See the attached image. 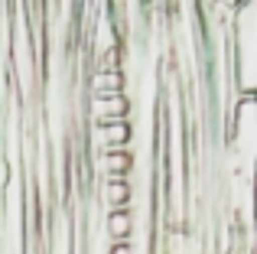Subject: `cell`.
<instances>
[{"label": "cell", "instance_id": "6da1fadb", "mask_svg": "<svg viewBox=\"0 0 257 254\" xmlns=\"http://www.w3.org/2000/svg\"><path fill=\"white\" fill-rule=\"evenodd\" d=\"M131 137H134L131 121H117V124H91V134H88V140H91V147H94L98 153L127 150Z\"/></svg>", "mask_w": 257, "mask_h": 254}, {"label": "cell", "instance_id": "3957f363", "mask_svg": "<svg viewBox=\"0 0 257 254\" xmlns=\"http://www.w3.org/2000/svg\"><path fill=\"white\" fill-rule=\"evenodd\" d=\"M94 170L101 173V179H131L134 170V153L131 150H111L94 157Z\"/></svg>", "mask_w": 257, "mask_h": 254}, {"label": "cell", "instance_id": "8992f818", "mask_svg": "<svg viewBox=\"0 0 257 254\" xmlns=\"http://www.w3.org/2000/svg\"><path fill=\"white\" fill-rule=\"evenodd\" d=\"M104 235L111 241H131L134 235V212L131 209H114L104 215Z\"/></svg>", "mask_w": 257, "mask_h": 254}, {"label": "cell", "instance_id": "7a4b0ae2", "mask_svg": "<svg viewBox=\"0 0 257 254\" xmlns=\"http://www.w3.org/2000/svg\"><path fill=\"white\" fill-rule=\"evenodd\" d=\"M127 114H131V98L127 95L91 98V101H88V117H91V124H117V121H127Z\"/></svg>", "mask_w": 257, "mask_h": 254}, {"label": "cell", "instance_id": "52a82bcc", "mask_svg": "<svg viewBox=\"0 0 257 254\" xmlns=\"http://www.w3.org/2000/svg\"><path fill=\"white\" fill-rule=\"evenodd\" d=\"M91 72H120V49H107L101 56H94Z\"/></svg>", "mask_w": 257, "mask_h": 254}, {"label": "cell", "instance_id": "5b68a950", "mask_svg": "<svg viewBox=\"0 0 257 254\" xmlns=\"http://www.w3.org/2000/svg\"><path fill=\"white\" fill-rule=\"evenodd\" d=\"M124 72H91L88 75V91L91 98H114L124 95Z\"/></svg>", "mask_w": 257, "mask_h": 254}, {"label": "cell", "instance_id": "277c9868", "mask_svg": "<svg viewBox=\"0 0 257 254\" xmlns=\"http://www.w3.org/2000/svg\"><path fill=\"white\" fill-rule=\"evenodd\" d=\"M131 179H101V202L107 205V212L114 209H131Z\"/></svg>", "mask_w": 257, "mask_h": 254}, {"label": "cell", "instance_id": "ba28073f", "mask_svg": "<svg viewBox=\"0 0 257 254\" xmlns=\"http://www.w3.org/2000/svg\"><path fill=\"white\" fill-rule=\"evenodd\" d=\"M107 254H134V244L131 241H111L107 244Z\"/></svg>", "mask_w": 257, "mask_h": 254}]
</instances>
